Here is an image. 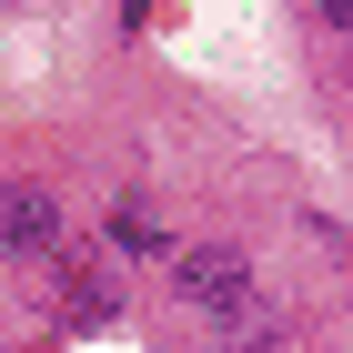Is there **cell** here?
Masks as SVG:
<instances>
[{
  "mask_svg": "<svg viewBox=\"0 0 353 353\" xmlns=\"http://www.w3.org/2000/svg\"><path fill=\"white\" fill-rule=\"evenodd\" d=\"M111 313H121V283L71 252V263H61V333H71V323H111Z\"/></svg>",
  "mask_w": 353,
  "mask_h": 353,
  "instance_id": "3957f363",
  "label": "cell"
},
{
  "mask_svg": "<svg viewBox=\"0 0 353 353\" xmlns=\"http://www.w3.org/2000/svg\"><path fill=\"white\" fill-rule=\"evenodd\" d=\"M283 343H293V313L283 303H252V313L222 323V353H283Z\"/></svg>",
  "mask_w": 353,
  "mask_h": 353,
  "instance_id": "5b68a950",
  "label": "cell"
},
{
  "mask_svg": "<svg viewBox=\"0 0 353 353\" xmlns=\"http://www.w3.org/2000/svg\"><path fill=\"white\" fill-rule=\"evenodd\" d=\"M313 21H323L333 41H353V0H313Z\"/></svg>",
  "mask_w": 353,
  "mask_h": 353,
  "instance_id": "8992f818",
  "label": "cell"
},
{
  "mask_svg": "<svg viewBox=\"0 0 353 353\" xmlns=\"http://www.w3.org/2000/svg\"><path fill=\"white\" fill-rule=\"evenodd\" d=\"M0 232H10V263H21V272H41V263H71V212H61V192L51 182H30V172H21V182H10V202H0Z\"/></svg>",
  "mask_w": 353,
  "mask_h": 353,
  "instance_id": "7a4b0ae2",
  "label": "cell"
},
{
  "mask_svg": "<svg viewBox=\"0 0 353 353\" xmlns=\"http://www.w3.org/2000/svg\"><path fill=\"white\" fill-rule=\"evenodd\" d=\"M172 303L212 313V323L252 313V252L243 243H182V252H172Z\"/></svg>",
  "mask_w": 353,
  "mask_h": 353,
  "instance_id": "6da1fadb",
  "label": "cell"
},
{
  "mask_svg": "<svg viewBox=\"0 0 353 353\" xmlns=\"http://www.w3.org/2000/svg\"><path fill=\"white\" fill-rule=\"evenodd\" d=\"M101 232H111V252H132V263H152V252H182V243L162 232V212H152V202H132V192L111 202V222H101Z\"/></svg>",
  "mask_w": 353,
  "mask_h": 353,
  "instance_id": "277c9868",
  "label": "cell"
}]
</instances>
